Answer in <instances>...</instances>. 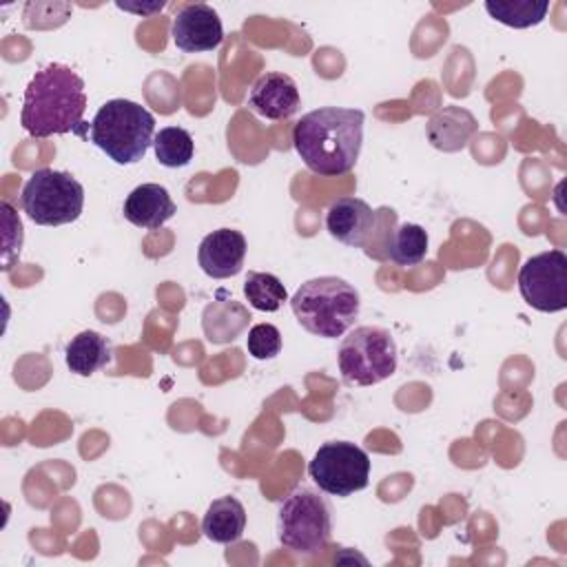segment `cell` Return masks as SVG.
Segmentation results:
<instances>
[{
    "instance_id": "21",
    "label": "cell",
    "mask_w": 567,
    "mask_h": 567,
    "mask_svg": "<svg viewBox=\"0 0 567 567\" xmlns=\"http://www.w3.org/2000/svg\"><path fill=\"white\" fill-rule=\"evenodd\" d=\"M155 157L166 168H182L193 159L195 142L193 135L182 126H166L153 137Z\"/></svg>"
},
{
    "instance_id": "26",
    "label": "cell",
    "mask_w": 567,
    "mask_h": 567,
    "mask_svg": "<svg viewBox=\"0 0 567 567\" xmlns=\"http://www.w3.org/2000/svg\"><path fill=\"white\" fill-rule=\"evenodd\" d=\"M166 2H148V4H131V2H115L117 9L128 11V13H137V16H151L159 9H164Z\"/></svg>"
},
{
    "instance_id": "10",
    "label": "cell",
    "mask_w": 567,
    "mask_h": 567,
    "mask_svg": "<svg viewBox=\"0 0 567 567\" xmlns=\"http://www.w3.org/2000/svg\"><path fill=\"white\" fill-rule=\"evenodd\" d=\"M224 40V27L217 11L206 2L184 4L173 20V42L184 53L213 51Z\"/></svg>"
},
{
    "instance_id": "18",
    "label": "cell",
    "mask_w": 567,
    "mask_h": 567,
    "mask_svg": "<svg viewBox=\"0 0 567 567\" xmlns=\"http://www.w3.org/2000/svg\"><path fill=\"white\" fill-rule=\"evenodd\" d=\"M111 341L95 330L78 332L64 348L66 368L78 377H91L111 361Z\"/></svg>"
},
{
    "instance_id": "16",
    "label": "cell",
    "mask_w": 567,
    "mask_h": 567,
    "mask_svg": "<svg viewBox=\"0 0 567 567\" xmlns=\"http://www.w3.org/2000/svg\"><path fill=\"white\" fill-rule=\"evenodd\" d=\"M250 323V312L239 301L230 299L226 290H217V297L202 310V330L210 343H230Z\"/></svg>"
},
{
    "instance_id": "1",
    "label": "cell",
    "mask_w": 567,
    "mask_h": 567,
    "mask_svg": "<svg viewBox=\"0 0 567 567\" xmlns=\"http://www.w3.org/2000/svg\"><path fill=\"white\" fill-rule=\"evenodd\" d=\"M363 122L365 113L359 109H315L295 124L292 146L312 173L321 177L346 175L359 159Z\"/></svg>"
},
{
    "instance_id": "24",
    "label": "cell",
    "mask_w": 567,
    "mask_h": 567,
    "mask_svg": "<svg viewBox=\"0 0 567 567\" xmlns=\"http://www.w3.org/2000/svg\"><path fill=\"white\" fill-rule=\"evenodd\" d=\"M2 219H4V250H2V270L13 268V259L20 255L22 248V221L11 208L9 202L0 204Z\"/></svg>"
},
{
    "instance_id": "5",
    "label": "cell",
    "mask_w": 567,
    "mask_h": 567,
    "mask_svg": "<svg viewBox=\"0 0 567 567\" xmlns=\"http://www.w3.org/2000/svg\"><path fill=\"white\" fill-rule=\"evenodd\" d=\"M332 534L328 501L312 487H295L277 512V538L284 549L299 556L319 554Z\"/></svg>"
},
{
    "instance_id": "8",
    "label": "cell",
    "mask_w": 567,
    "mask_h": 567,
    "mask_svg": "<svg viewBox=\"0 0 567 567\" xmlns=\"http://www.w3.org/2000/svg\"><path fill=\"white\" fill-rule=\"evenodd\" d=\"M308 474L321 492L343 498L368 487L370 456L350 441H328L315 452Z\"/></svg>"
},
{
    "instance_id": "13",
    "label": "cell",
    "mask_w": 567,
    "mask_h": 567,
    "mask_svg": "<svg viewBox=\"0 0 567 567\" xmlns=\"http://www.w3.org/2000/svg\"><path fill=\"white\" fill-rule=\"evenodd\" d=\"M248 106L266 120H288L301 106L299 89L286 73L270 71L255 80L248 93Z\"/></svg>"
},
{
    "instance_id": "12",
    "label": "cell",
    "mask_w": 567,
    "mask_h": 567,
    "mask_svg": "<svg viewBox=\"0 0 567 567\" xmlns=\"http://www.w3.org/2000/svg\"><path fill=\"white\" fill-rule=\"evenodd\" d=\"M246 237L235 228L208 233L197 248V261L210 279H228L241 272L246 257Z\"/></svg>"
},
{
    "instance_id": "7",
    "label": "cell",
    "mask_w": 567,
    "mask_h": 567,
    "mask_svg": "<svg viewBox=\"0 0 567 567\" xmlns=\"http://www.w3.org/2000/svg\"><path fill=\"white\" fill-rule=\"evenodd\" d=\"M20 204L38 226L71 224L82 215L84 186L66 171L38 168L24 182Z\"/></svg>"
},
{
    "instance_id": "6",
    "label": "cell",
    "mask_w": 567,
    "mask_h": 567,
    "mask_svg": "<svg viewBox=\"0 0 567 567\" xmlns=\"http://www.w3.org/2000/svg\"><path fill=\"white\" fill-rule=\"evenodd\" d=\"M341 379L348 385H377L396 372V343L381 326H359L346 334L337 350Z\"/></svg>"
},
{
    "instance_id": "22",
    "label": "cell",
    "mask_w": 567,
    "mask_h": 567,
    "mask_svg": "<svg viewBox=\"0 0 567 567\" xmlns=\"http://www.w3.org/2000/svg\"><path fill=\"white\" fill-rule=\"evenodd\" d=\"M244 295L248 303L261 312H275L281 308L284 301H288V292L281 279L270 272H257V270L248 272L244 281Z\"/></svg>"
},
{
    "instance_id": "19",
    "label": "cell",
    "mask_w": 567,
    "mask_h": 567,
    "mask_svg": "<svg viewBox=\"0 0 567 567\" xmlns=\"http://www.w3.org/2000/svg\"><path fill=\"white\" fill-rule=\"evenodd\" d=\"M485 11L496 22L512 29H529L545 20L549 11V2L536 0H487Z\"/></svg>"
},
{
    "instance_id": "15",
    "label": "cell",
    "mask_w": 567,
    "mask_h": 567,
    "mask_svg": "<svg viewBox=\"0 0 567 567\" xmlns=\"http://www.w3.org/2000/svg\"><path fill=\"white\" fill-rule=\"evenodd\" d=\"M476 131V117L467 109L456 104L439 109L430 115L425 124L427 142L443 153H458L461 148H465Z\"/></svg>"
},
{
    "instance_id": "4",
    "label": "cell",
    "mask_w": 567,
    "mask_h": 567,
    "mask_svg": "<svg viewBox=\"0 0 567 567\" xmlns=\"http://www.w3.org/2000/svg\"><path fill=\"white\" fill-rule=\"evenodd\" d=\"M155 137V117L124 97L104 102L91 122V142L115 164H137Z\"/></svg>"
},
{
    "instance_id": "25",
    "label": "cell",
    "mask_w": 567,
    "mask_h": 567,
    "mask_svg": "<svg viewBox=\"0 0 567 567\" xmlns=\"http://www.w3.org/2000/svg\"><path fill=\"white\" fill-rule=\"evenodd\" d=\"M379 215V224H377V233L372 237V244L368 246V255L374 257V259H385V248H388V241L392 237V230L396 228V213L388 206H381L377 210Z\"/></svg>"
},
{
    "instance_id": "11",
    "label": "cell",
    "mask_w": 567,
    "mask_h": 567,
    "mask_svg": "<svg viewBox=\"0 0 567 567\" xmlns=\"http://www.w3.org/2000/svg\"><path fill=\"white\" fill-rule=\"evenodd\" d=\"M379 215L368 206V202L359 197H339L330 204L326 213V228L328 233L352 248H363L372 244L377 233Z\"/></svg>"
},
{
    "instance_id": "23",
    "label": "cell",
    "mask_w": 567,
    "mask_h": 567,
    "mask_svg": "<svg viewBox=\"0 0 567 567\" xmlns=\"http://www.w3.org/2000/svg\"><path fill=\"white\" fill-rule=\"evenodd\" d=\"M248 354L257 361L275 359L281 352V332L272 323H257L248 330Z\"/></svg>"
},
{
    "instance_id": "9",
    "label": "cell",
    "mask_w": 567,
    "mask_h": 567,
    "mask_svg": "<svg viewBox=\"0 0 567 567\" xmlns=\"http://www.w3.org/2000/svg\"><path fill=\"white\" fill-rule=\"evenodd\" d=\"M518 290L538 312L567 308V255L558 248L532 255L518 270Z\"/></svg>"
},
{
    "instance_id": "14",
    "label": "cell",
    "mask_w": 567,
    "mask_h": 567,
    "mask_svg": "<svg viewBox=\"0 0 567 567\" xmlns=\"http://www.w3.org/2000/svg\"><path fill=\"white\" fill-rule=\"evenodd\" d=\"M122 213L133 226L155 230L177 213V206L171 199V193L166 186L148 182V184L135 186L126 195Z\"/></svg>"
},
{
    "instance_id": "3",
    "label": "cell",
    "mask_w": 567,
    "mask_h": 567,
    "mask_svg": "<svg viewBox=\"0 0 567 567\" xmlns=\"http://www.w3.org/2000/svg\"><path fill=\"white\" fill-rule=\"evenodd\" d=\"M290 308L306 332L323 339H337L357 321L361 299L357 288L346 279L323 275L303 281L295 290Z\"/></svg>"
},
{
    "instance_id": "17",
    "label": "cell",
    "mask_w": 567,
    "mask_h": 567,
    "mask_svg": "<svg viewBox=\"0 0 567 567\" xmlns=\"http://www.w3.org/2000/svg\"><path fill=\"white\" fill-rule=\"evenodd\" d=\"M244 529H246V509L241 501L235 496L215 498L202 518L204 536L219 545L237 543L244 536Z\"/></svg>"
},
{
    "instance_id": "20",
    "label": "cell",
    "mask_w": 567,
    "mask_h": 567,
    "mask_svg": "<svg viewBox=\"0 0 567 567\" xmlns=\"http://www.w3.org/2000/svg\"><path fill=\"white\" fill-rule=\"evenodd\" d=\"M427 233L419 224H401L392 230L385 248V259L396 266H416L427 255Z\"/></svg>"
},
{
    "instance_id": "2",
    "label": "cell",
    "mask_w": 567,
    "mask_h": 567,
    "mask_svg": "<svg viewBox=\"0 0 567 567\" xmlns=\"http://www.w3.org/2000/svg\"><path fill=\"white\" fill-rule=\"evenodd\" d=\"M84 111V80L71 66L51 62L29 80L22 95L20 124L38 140L64 133L82 135Z\"/></svg>"
}]
</instances>
